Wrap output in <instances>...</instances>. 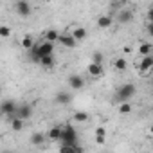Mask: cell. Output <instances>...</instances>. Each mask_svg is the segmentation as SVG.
Listing matches in <instances>:
<instances>
[{
  "label": "cell",
  "instance_id": "1",
  "mask_svg": "<svg viewBox=\"0 0 153 153\" xmlns=\"http://www.w3.org/2000/svg\"><path fill=\"white\" fill-rule=\"evenodd\" d=\"M135 92H137V88H135V85L133 83H126V85H121L119 88H117V92H115V103H130V99L135 96Z\"/></svg>",
  "mask_w": 153,
  "mask_h": 153
},
{
  "label": "cell",
  "instance_id": "2",
  "mask_svg": "<svg viewBox=\"0 0 153 153\" xmlns=\"http://www.w3.org/2000/svg\"><path fill=\"white\" fill-rule=\"evenodd\" d=\"M59 146H79L78 131H76L70 124H63V135H61Z\"/></svg>",
  "mask_w": 153,
  "mask_h": 153
},
{
  "label": "cell",
  "instance_id": "3",
  "mask_svg": "<svg viewBox=\"0 0 153 153\" xmlns=\"http://www.w3.org/2000/svg\"><path fill=\"white\" fill-rule=\"evenodd\" d=\"M16 108H18V105L15 103V101H11V99H7V101H4L2 103V106H0V112H2V115H7V117H15V114H16Z\"/></svg>",
  "mask_w": 153,
  "mask_h": 153
},
{
  "label": "cell",
  "instance_id": "4",
  "mask_svg": "<svg viewBox=\"0 0 153 153\" xmlns=\"http://www.w3.org/2000/svg\"><path fill=\"white\" fill-rule=\"evenodd\" d=\"M36 47H38L40 61H42V58H45V56H54V43H49V42H42V43H36Z\"/></svg>",
  "mask_w": 153,
  "mask_h": 153
},
{
  "label": "cell",
  "instance_id": "5",
  "mask_svg": "<svg viewBox=\"0 0 153 153\" xmlns=\"http://www.w3.org/2000/svg\"><path fill=\"white\" fill-rule=\"evenodd\" d=\"M31 115H33V106H31V105H27V103H24V105H18L15 117L22 119V121H27V119H31Z\"/></svg>",
  "mask_w": 153,
  "mask_h": 153
},
{
  "label": "cell",
  "instance_id": "6",
  "mask_svg": "<svg viewBox=\"0 0 153 153\" xmlns=\"http://www.w3.org/2000/svg\"><path fill=\"white\" fill-rule=\"evenodd\" d=\"M58 43H61V45H63V47H67V49H74L76 45H78L76 38H74L70 33H61V34H59V40H58Z\"/></svg>",
  "mask_w": 153,
  "mask_h": 153
},
{
  "label": "cell",
  "instance_id": "7",
  "mask_svg": "<svg viewBox=\"0 0 153 153\" xmlns=\"http://www.w3.org/2000/svg\"><path fill=\"white\" fill-rule=\"evenodd\" d=\"M15 9H16V13L20 15V16H29L31 15V11H33V7H31V4L29 2H25V0H18V2L15 4Z\"/></svg>",
  "mask_w": 153,
  "mask_h": 153
},
{
  "label": "cell",
  "instance_id": "8",
  "mask_svg": "<svg viewBox=\"0 0 153 153\" xmlns=\"http://www.w3.org/2000/svg\"><path fill=\"white\" fill-rule=\"evenodd\" d=\"M87 72L92 76V78H101V76L105 74L103 65H97V63H90V65L87 67Z\"/></svg>",
  "mask_w": 153,
  "mask_h": 153
},
{
  "label": "cell",
  "instance_id": "9",
  "mask_svg": "<svg viewBox=\"0 0 153 153\" xmlns=\"http://www.w3.org/2000/svg\"><path fill=\"white\" fill-rule=\"evenodd\" d=\"M68 85L74 88V90H81L83 87H85V81H83V78H81V76H70V78H68Z\"/></svg>",
  "mask_w": 153,
  "mask_h": 153
},
{
  "label": "cell",
  "instance_id": "10",
  "mask_svg": "<svg viewBox=\"0 0 153 153\" xmlns=\"http://www.w3.org/2000/svg\"><path fill=\"white\" fill-rule=\"evenodd\" d=\"M61 135H63V126H52L47 133L51 140H61Z\"/></svg>",
  "mask_w": 153,
  "mask_h": 153
},
{
  "label": "cell",
  "instance_id": "11",
  "mask_svg": "<svg viewBox=\"0 0 153 153\" xmlns=\"http://www.w3.org/2000/svg\"><path fill=\"white\" fill-rule=\"evenodd\" d=\"M139 68H140V72H148V70H151V68H153V56H146V58H142L140 63H139Z\"/></svg>",
  "mask_w": 153,
  "mask_h": 153
},
{
  "label": "cell",
  "instance_id": "12",
  "mask_svg": "<svg viewBox=\"0 0 153 153\" xmlns=\"http://www.w3.org/2000/svg\"><path fill=\"white\" fill-rule=\"evenodd\" d=\"M70 34L76 38V42H81V40H85V38H87V34H88V33H87V29H85V27H74V29L70 31Z\"/></svg>",
  "mask_w": 153,
  "mask_h": 153
},
{
  "label": "cell",
  "instance_id": "13",
  "mask_svg": "<svg viewBox=\"0 0 153 153\" xmlns=\"http://www.w3.org/2000/svg\"><path fill=\"white\" fill-rule=\"evenodd\" d=\"M59 34H61V33H58L56 29H47V31H45V34H43V38H45V42L54 43V42H58V40H59Z\"/></svg>",
  "mask_w": 153,
  "mask_h": 153
},
{
  "label": "cell",
  "instance_id": "14",
  "mask_svg": "<svg viewBox=\"0 0 153 153\" xmlns=\"http://www.w3.org/2000/svg\"><path fill=\"white\" fill-rule=\"evenodd\" d=\"M112 22H114V20H112L110 15H101V16L97 18V25H99L101 29H108V27L112 25Z\"/></svg>",
  "mask_w": 153,
  "mask_h": 153
},
{
  "label": "cell",
  "instance_id": "15",
  "mask_svg": "<svg viewBox=\"0 0 153 153\" xmlns=\"http://www.w3.org/2000/svg\"><path fill=\"white\" fill-rule=\"evenodd\" d=\"M20 45H22V49H25V51L29 52V51H31V49H33V47H34L36 43H34V38H33V36H29V34H25V36L22 38V42H20Z\"/></svg>",
  "mask_w": 153,
  "mask_h": 153
},
{
  "label": "cell",
  "instance_id": "16",
  "mask_svg": "<svg viewBox=\"0 0 153 153\" xmlns=\"http://www.w3.org/2000/svg\"><path fill=\"white\" fill-rule=\"evenodd\" d=\"M96 142H97V144H105V142H106V130H105L103 126L96 128Z\"/></svg>",
  "mask_w": 153,
  "mask_h": 153
},
{
  "label": "cell",
  "instance_id": "17",
  "mask_svg": "<svg viewBox=\"0 0 153 153\" xmlns=\"http://www.w3.org/2000/svg\"><path fill=\"white\" fill-rule=\"evenodd\" d=\"M59 153H85L81 146H59Z\"/></svg>",
  "mask_w": 153,
  "mask_h": 153
},
{
  "label": "cell",
  "instance_id": "18",
  "mask_svg": "<svg viewBox=\"0 0 153 153\" xmlns=\"http://www.w3.org/2000/svg\"><path fill=\"white\" fill-rule=\"evenodd\" d=\"M70 101V94L68 92H58L56 94V103L58 105H68Z\"/></svg>",
  "mask_w": 153,
  "mask_h": 153
},
{
  "label": "cell",
  "instance_id": "19",
  "mask_svg": "<svg viewBox=\"0 0 153 153\" xmlns=\"http://www.w3.org/2000/svg\"><path fill=\"white\" fill-rule=\"evenodd\" d=\"M117 20H119L121 24H128V22L133 20V15H131V11H123V13L117 15Z\"/></svg>",
  "mask_w": 153,
  "mask_h": 153
},
{
  "label": "cell",
  "instance_id": "20",
  "mask_svg": "<svg viewBox=\"0 0 153 153\" xmlns=\"http://www.w3.org/2000/svg\"><path fill=\"white\" fill-rule=\"evenodd\" d=\"M139 54L142 56V58H146V56H151V43H140L139 45Z\"/></svg>",
  "mask_w": 153,
  "mask_h": 153
},
{
  "label": "cell",
  "instance_id": "21",
  "mask_svg": "<svg viewBox=\"0 0 153 153\" xmlns=\"http://www.w3.org/2000/svg\"><path fill=\"white\" fill-rule=\"evenodd\" d=\"M126 67H128V63H126V59H124V58H117V59L114 61V68H115V70H119V72L126 70Z\"/></svg>",
  "mask_w": 153,
  "mask_h": 153
},
{
  "label": "cell",
  "instance_id": "22",
  "mask_svg": "<svg viewBox=\"0 0 153 153\" xmlns=\"http://www.w3.org/2000/svg\"><path fill=\"white\" fill-rule=\"evenodd\" d=\"M45 142V135L43 133H33V137H31V144H34V146H42Z\"/></svg>",
  "mask_w": 153,
  "mask_h": 153
},
{
  "label": "cell",
  "instance_id": "23",
  "mask_svg": "<svg viewBox=\"0 0 153 153\" xmlns=\"http://www.w3.org/2000/svg\"><path fill=\"white\" fill-rule=\"evenodd\" d=\"M11 128H13L15 131H22V130H24V121L18 119V117H13V119H11Z\"/></svg>",
  "mask_w": 153,
  "mask_h": 153
},
{
  "label": "cell",
  "instance_id": "24",
  "mask_svg": "<svg viewBox=\"0 0 153 153\" xmlns=\"http://www.w3.org/2000/svg\"><path fill=\"white\" fill-rule=\"evenodd\" d=\"M40 65H42V67H45V68H51V67L54 65V56H45V58H42Z\"/></svg>",
  "mask_w": 153,
  "mask_h": 153
},
{
  "label": "cell",
  "instance_id": "25",
  "mask_svg": "<svg viewBox=\"0 0 153 153\" xmlns=\"http://www.w3.org/2000/svg\"><path fill=\"white\" fill-rule=\"evenodd\" d=\"M74 121H78V123H87V121H88V114H87V112H76V114H74Z\"/></svg>",
  "mask_w": 153,
  "mask_h": 153
},
{
  "label": "cell",
  "instance_id": "26",
  "mask_svg": "<svg viewBox=\"0 0 153 153\" xmlns=\"http://www.w3.org/2000/svg\"><path fill=\"white\" fill-rule=\"evenodd\" d=\"M130 112H131V105L130 103H121L119 105V114L121 115H128Z\"/></svg>",
  "mask_w": 153,
  "mask_h": 153
},
{
  "label": "cell",
  "instance_id": "27",
  "mask_svg": "<svg viewBox=\"0 0 153 153\" xmlns=\"http://www.w3.org/2000/svg\"><path fill=\"white\" fill-rule=\"evenodd\" d=\"M11 34V29L7 27V25H0V36H2V38H7Z\"/></svg>",
  "mask_w": 153,
  "mask_h": 153
},
{
  "label": "cell",
  "instance_id": "28",
  "mask_svg": "<svg viewBox=\"0 0 153 153\" xmlns=\"http://www.w3.org/2000/svg\"><path fill=\"white\" fill-rule=\"evenodd\" d=\"M92 63L103 65V54H99V52H94V56H92Z\"/></svg>",
  "mask_w": 153,
  "mask_h": 153
},
{
  "label": "cell",
  "instance_id": "29",
  "mask_svg": "<svg viewBox=\"0 0 153 153\" xmlns=\"http://www.w3.org/2000/svg\"><path fill=\"white\" fill-rule=\"evenodd\" d=\"M148 18H149V24H153V6H151L149 11H148Z\"/></svg>",
  "mask_w": 153,
  "mask_h": 153
},
{
  "label": "cell",
  "instance_id": "30",
  "mask_svg": "<svg viewBox=\"0 0 153 153\" xmlns=\"http://www.w3.org/2000/svg\"><path fill=\"white\" fill-rule=\"evenodd\" d=\"M148 33H149V36H153V24H148Z\"/></svg>",
  "mask_w": 153,
  "mask_h": 153
},
{
  "label": "cell",
  "instance_id": "31",
  "mask_svg": "<svg viewBox=\"0 0 153 153\" xmlns=\"http://www.w3.org/2000/svg\"><path fill=\"white\" fill-rule=\"evenodd\" d=\"M149 133H151V135H153V124H151V126H149Z\"/></svg>",
  "mask_w": 153,
  "mask_h": 153
},
{
  "label": "cell",
  "instance_id": "32",
  "mask_svg": "<svg viewBox=\"0 0 153 153\" xmlns=\"http://www.w3.org/2000/svg\"><path fill=\"white\" fill-rule=\"evenodd\" d=\"M2 153H11V151H7V149H6V151H2Z\"/></svg>",
  "mask_w": 153,
  "mask_h": 153
}]
</instances>
